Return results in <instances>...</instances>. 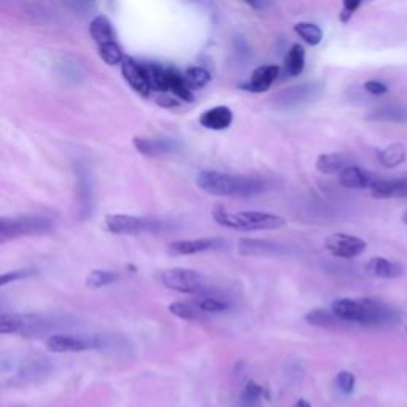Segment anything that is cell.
<instances>
[{
  "label": "cell",
  "mask_w": 407,
  "mask_h": 407,
  "mask_svg": "<svg viewBox=\"0 0 407 407\" xmlns=\"http://www.w3.org/2000/svg\"><path fill=\"white\" fill-rule=\"evenodd\" d=\"M196 183L207 194L217 197H247L258 196L267 190V183L260 177L235 175L219 170H201L197 174Z\"/></svg>",
  "instance_id": "1"
},
{
  "label": "cell",
  "mask_w": 407,
  "mask_h": 407,
  "mask_svg": "<svg viewBox=\"0 0 407 407\" xmlns=\"http://www.w3.org/2000/svg\"><path fill=\"white\" fill-rule=\"evenodd\" d=\"M331 310L340 322L361 326H381L398 320V313L377 298H340L333 302Z\"/></svg>",
  "instance_id": "2"
},
{
  "label": "cell",
  "mask_w": 407,
  "mask_h": 407,
  "mask_svg": "<svg viewBox=\"0 0 407 407\" xmlns=\"http://www.w3.org/2000/svg\"><path fill=\"white\" fill-rule=\"evenodd\" d=\"M213 222L219 226L235 231H274L287 226V219L267 212H228L223 206H215L212 210Z\"/></svg>",
  "instance_id": "3"
},
{
  "label": "cell",
  "mask_w": 407,
  "mask_h": 407,
  "mask_svg": "<svg viewBox=\"0 0 407 407\" xmlns=\"http://www.w3.org/2000/svg\"><path fill=\"white\" fill-rule=\"evenodd\" d=\"M54 229L53 218L45 215H19L0 218V240L27 238L51 233Z\"/></svg>",
  "instance_id": "4"
},
{
  "label": "cell",
  "mask_w": 407,
  "mask_h": 407,
  "mask_svg": "<svg viewBox=\"0 0 407 407\" xmlns=\"http://www.w3.org/2000/svg\"><path fill=\"white\" fill-rule=\"evenodd\" d=\"M161 283L185 294H202L207 291V279L201 272L186 267H172L161 272Z\"/></svg>",
  "instance_id": "5"
},
{
  "label": "cell",
  "mask_w": 407,
  "mask_h": 407,
  "mask_svg": "<svg viewBox=\"0 0 407 407\" xmlns=\"http://www.w3.org/2000/svg\"><path fill=\"white\" fill-rule=\"evenodd\" d=\"M48 328L45 318L37 313H2L0 315V334H19L34 338Z\"/></svg>",
  "instance_id": "6"
},
{
  "label": "cell",
  "mask_w": 407,
  "mask_h": 407,
  "mask_svg": "<svg viewBox=\"0 0 407 407\" xmlns=\"http://www.w3.org/2000/svg\"><path fill=\"white\" fill-rule=\"evenodd\" d=\"M106 229L115 235H139L144 233H155L161 231V223L156 219L140 218L134 215H118L110 213L103 219Z\"/></svg>",
  "instance_id": "7"
},
{
  "label": "cell",
  "mask_w": 407,
  "mask_h": 407,
  "mask_svg": "<svg viewBox=\"0 0 407 407\" xmlns=\"http://www.w3.org/2000/svg\"><path fill=\"white\" fill-rule=\"evenodd\" d=\"M47 350L51 354H69V351H86L102 347V340L96 335L53 334L45 340Z\"/></svg>",
  "instance_id": "8"
},
{
  "label": "cell",
  "mask_w": 407,
  "mask_h": 407,
  "mask_svg": "<svg viewBox=\"0 0 407 407\" xmlns=\"http://www.w3.org/2000/svg\"><path fill=\"white\" fill-rule=\"evenodd\" d=\"M324 249L340 260H351V258L363 255L367 249V244L366 240L356 238V235L334 233L324 239Z\"/></svg>",
  "instance_id": "9"
},
{
  "label": "cell",
  "mask_w": 407,
  "mask_h": 407,
  "mask_svg": "<svg viewBox=\"0 0 407 407\" xmlns=\"http://www.w3.org/2000/svg\"><path fill=\"white\" fill-rule=\"evenodd\" d=\"M121 74H123L124 80L128 81V85L134 90L137 94L148 97L151 92V83L150 76H148L147 67L135 63L132 58H124L121 63Z\"/></svg>",
  "instance_id": "10"
},
{
  "label": "cell",
  "mask_w": 407,
  "mask_h": 407,
  "mask_svg": "<svg viewBox=\"0 0 407 407\" xmlns=\"http://www.w3.org/2000/svg\"><path fill=\"white\" fill-rule=\"evenodd\" d=\"M223 242L219 239H185V240H174L167 245V251L172 256H190L197 255V253L210 251L218 249Z\"/></svg>",
  "instance_id": "11"
},
{
  "label": "cell",
  "mask_w": 407,
  "mask_h": 407,
  "mask_svg": "<svg viewBox=\"0 0 407 407\" xmlns=\"http://www.w3.org/2000/svg\"><path fill=\"white\" fill-rule=\"evenodd\" d=\"M369 190L374 199H399V197H407V178H376Z\"/></svg>",
  "instance_id": "12"
},
{
  "label": "cell",
  "mask_w": 407,
  "mask_h": 407,
  "mask_svg": "<svg viewBox=\"0 0 407 407\" xmlns=\"http://www.w3.org/2000/svg\"><path fill=\"white\" fill-rule=\"evenodd\" d=\"M365 271H366V274H369L371 277L392 280V279H398V277L403 276L404 269H403V266H401V264L388 260V258L374 256L366 263Z\"/></svg>",
  "instance_id": "13"
},
{
  "label": "cell",
  "mask_w": 407,
  "mask_h": 407,
  "mask_svg": "<svg viewBox=\"0 0 407 407\" xmlns=\"http://www.w3.org/2000/svg\"><path fill=\"white\" fill-rule=\"evenodd\" d=\"M372 175L358 166H347L339 172V183L347 190H365L371 188L374 183Z\"/></svg>",
  "instance_id": "14"
},
{
  "label": "cell",
  "mask_w": 407,
  "mask_h": 407,
  "mask_svg": "<svg viewBox=\"0 0 407 407\" xmlns=\"http://www.w3.org/2000/svg\"><path fill=\"white\" fill-rule=\"evenodd\" d=\"M233 119H234L233 110L226 106H218V107L207 110V112H204L199 117V123L206 129L224 131L233 124Z\"/></svg>",
  "instance_id": "15"
},
{
  "label": "cell",
  "mask_w": 407,
  "mask_h": 407,
  "mask_svg": "<svg viewBox=\"0 0 407 407\" xmlns=\"http://www.w3.org/2000/svg\"><path fill=\"white\" fill-rule=\"evenodd\" d=\"M280 69L277 65H261L258 67L255 72L251 74L250 81L244 86V90L250 91V92H266L269 88L274 85V81L277 80Z\"/></svg>",
  "instance_id": "16"
},
{
  "label": "cell",
  "mask_w": 407,
  "mask_h": 407,
  "mask_svg": "<svg viewBox=\"0 0 407 407\" xmlns=\"http://www.w3.org/2000/svg\"><path fill=\"white\" fill-rule=\"evenodd\" d=\"M283 247L276 242L263 239H242L239 240V253L245 256H271L277 255Z\"/></svg>",
  "instance_id": "17"
},
{
  "label": "cell",
  "mask_w": 407,
  "mask_h": 407,
  "mask_svg": "<svg viewBox=\"0 0 407 407\" xmlns=\"http://www.w3.org/2000/svg\"><path fill=\"white\" fill-rule=\"evenodd\" d=\"M134 148L140 155L147 158H156L161 155H167V153L175 150V144L170 140H159V139H145V137H134L132 140Z\"/></svg>",
  "instance_id": "18"
},
{
  "label": "cell",
  "mask_w": 407,
  "mask_h": 407,
  "mask_svg": "<svg viewBox=\"0 0 407 407\" xmlns=\"http://www.w3.org/2000/svg\"><path fill=\"white\" fill-rule=\"evenodd\" d=\"M90 34L91 37L94 38V42L97 43V47L101 45H106V43H112V42H117L115 38V31H113V26L110 23V19L107 16L103 15H99L96 16L94 19L91 21V26H90Z\"/></svg>",
  "instance_id": "19"
},
{
  "label": "cell",
  "mask_w": 407,
  "mask_h": 407,
  "mask_svg": "<svg viewBox=\"0 0 407 407\" xmlns=\"http://www.w3.org/2000/svg\"><path fill=\"white\" fill-rule=\"evenodd\" d=\"M407 151L403 144H390L388 147L382 148L377 153L379 163L382 164L385 169H396L406 161Z\"/></svg>",
  "instance_id": "20"
},
{
  "label": "cell",
  "mask_w": 407,
  "mask_h": 407,
  "mask_svg": "<svg viewBox=\"0 0 407 407\" xmlns=\"http://www.w3.org/2000/svg\"><path fill=\"white\" fill-rule=\"evenodd\" d=\"M167 310L172 313L174 317H178L181 320L186 322H204L206 320V312L197 309L194 302H183V301H174L170 302Z\"/></svg>",
  "instance_id": "21"
},
{
  "label": "cell",
  "mask_w": 407,
  "mask_h": 407,
  "mask_svg": "<svg viewBox=\"0 0 407 407\" xmlns=\"http://www.w3.org/2000/svg\"><path fill=\"white\" fill-rule=\"evenodd\" d=\"M345 163H347V159H345L344 155H340V153H323V155L318 156L315 167L318 172L331 175L340 172L344 167H347Z\"/></svg>",
  "instance_id": "22"
},
{
  "label": "cell",
  "mask_w": 407,
  "mask_h": 407,
  "mask_svg": "<svg viewBox=\"0 0 407 407\" xmlns=\"http://www.w3.org/2000/svg\"><path fill=\"white\" fill-rule=\"evenodd\" d=\"M371 119L390 121V123H407V108L403 106H383L374 110Z\"/></svg>",
  "instance_id": "23"
},
{
  "label": "cell",
  "mask_w": 407,
  "mask_h": 407,
  "mask_svg": "<svg viewBox=\"0 0 407 407\" xmlns=\"http://www.w3.org/2000/svg\"><path fill=\"white\" fill-rule=\"evenodd\" d=\"M306 65V51L301 45H293L285 59V69H287L288 75L298 76L304 72Z\"/></svg>",
  "instance_id": "24"
},
{
  "label": "cell",
  "mask_w": 407,
  "mask_h": 407,
  "mask_svg": "<svg viewBox=\"0 0 407 407\" xmlns=\"http://www.w3.org/2000/svg\"><path fill=\"white\" fill-rule=\"evenodd\" d=\"M121 276L115 271H107V269H96V271L90 272V276L86 277V287L88 288H102L108 287V285L117 283Z\"/></svg>",
  "instance_id": "25"
},
{
  "label": "cell",
  "mask_w": 407,
  "mask_h": 407,
  "mask_svg": "<svg viewBox=\"0 0 407 407\" xmlns=\"http://www.w3.org/2000/svg\"><path fill=\"white\" fill-rule=\"evenodd\" d=\"M294 32L310 47L320 45L323 40V31L313 23H306V21L304 23H298L294 26Z\"/></svg>",
  "instance_id": "26"
},
{
  "label": "cell",
  "mask_w": 407,
  "mask_h": 407,
  "mask_svg": "<svg viewBox=\"0 0 407 407\" xmlns=\"http://www.w3.org/2000/svg\"><path fill=\"white\" fill-rule=\"evenodd\" d=\"M185 81L191 91H199L210 83L212 76L207 69L204 67H191L185 72Z\"/></svg>",
  "instance_id": "27"
},
{
  "label": "cell",
  "mask_w": 407,
  "mask_h": 407,
  "mask_svg": "<svg viewBox=\"0 0 407 407\" xmlns=\"http://www.w3.org/2000/svg\"><path fill=\"white\" fill-rule=\"evenodd\" d=\"M147 72H148V76H150L151 90L163 91V92L169 91L170 69H164V67H161V65L153 64V65H148Z\"/></svg>",
  "instance_id": "28"
},
{
  "label": "cell",
  "mask_w": 407,
  "mask_h": 407,
  "mask_svg": "<svg viewBox=\"0 0 407 407\" xmlns=\"http://www.w3.org/2000/svg\"><path fill=\"white\" fill-rule=\"evenodd\" d=\"M169 91H172V94L181 99V101H185V102L192 101V91L190 90L188 85H186L185 76L180 75L178 72H175V70H170Z\"/></svg>",
  "instance_id": "29"
},
{
  "label": "cell",
  "mask_w": 407,
  "mask_h": 407,
  "mask_svg": "<svg viewBox=\"0 0 407 407\" xmlns=\"http://www.w3.org/2000/svg\"><path fill=\"white\" fill-rule=\"evenodd\" d=\"M306 322L312 324V326H320V328L335 326V324L340 323V320L335 317V313L333 310H324V309L310 310L306 315Z\"/></svg>",
  "instance_id": "30"
},
{
  "label": "cell",
  "mask_w": 407,
  "mask_h": 407,
  "mask_svg": "<svg viewBox=\"0 0 407 407\" xmlns=\"http://www.w3.org/2000/svg\"><path fill=\"white\" fill-rule=\"evenodd\" d=\"M192 302H194L197 309H201L206 313H217V312H224L229 309V304L224 299L213 298V296H207V294L197 296L196 299H192Z\"/></svg>",
  "instance_id": "31"
},
{
  "label": "cell",
  "mask_w": 407,
  "mask_h": 407,
  "mask_svg": "<svg viewBox=\"0 0 407 407\" xmlns=\"http://www.w3.org/2000/svg\"><path fill=\"white\" fill-rule=\"evenodd\" d=\"M99 56L108 65H118L124 60L123 49L119 48L117 42L106 43V45L99 47Z\"/></svg>",
  "instance_id": "32"
},
{
  "label": "cell",
  "mask_w": 407,
  "mask_h": 407,
  "mask_svg": "<svg viewBox=\"0 0 407 407\" xmlns=\"http://www.w3.org/2000/svg\"><path fill=\"white\" fill-rule=\"evenodd\" d=\"M264 394H266V390H264V387H261V385L255 381H249L245 383L244 390H242V396H240L242 404L253 407L255 404L260 403L261 396H264Z\"/></svg>",
  "instance_id": "33"
},
{
  "label": "cell",
  "mask_w": 407,
  "mask_h": 407,
  "mask_svg": "<svg viewBox=\"0 0 407 407\" xmlns=\"http://www.w3.org/2000/svg\"><path fill=\"white\" fill-rule=\"evenodd\" d=\"M355 385H356V379L354 372L340 371L338 376H335V387L339 388L340 393L351 394L355 392Z\"/></svg>",
  "instance_id": "34"
},
{
  "label": "cell",
  "mask_w": 407,
  "mask_h": 407,
  "mask_svg": "<svg viewBox=\"0 0 407 407\" xmlns=\"http://www.w3.org/2000/svg\"><path fill=\"white\" fill-rule=\"evenodd\" d=\"M35 274H37L35 269H18V271H13V272H5L0 276V285L5 287V285L16 282V280L29 279L32 276H35Z\"/></svg>",
  "instance_id": "35"
},
{
  "label": "cell",
  "mask_w": 407,
  "mask_h": 407,
  "mask_svg": "<svg viewBox=\"0 0 407 407\" xmlns=\"http://www.w3.org/2000/svg\"><path fill=\"white\" fill-rule=\"evenodd\" d=\"M363 0H344V7H342V13H340V23L347 24L351 19V16L355 15L356 10L361 7Z\"/></svg>",
  "instance_id": "36"
},
{
  "label": "cell",
  "mask_w": 407,
  "mask_h": 407,
  "mask_svg": "<svg viewBox=\"0 0 407 407\" xmlns=\"http://www.w3.org/2000/svg\"><path fill=\"white\" fill-rule=\"evenodd\" d=\"M365 90L372 96H385L388 92V86L383 81L379 80H367L365 83Z\"/></svg>",
  "instance_id": "37"
},
{
  "label": "cell",
  "mask_w": 407,
  "mask_h": 407,
  "mask_svg": "<svg viewBox=\"0 0 407 407\" xmlns=\"http://www.w3.org/2000/svg\"><path fill=\"white\" fill-rule=\"evenodd\" d=\"M242 2H245L247 5H250V7L255 8V10H260L261 8V2H260V0H242Z\"/></svg>",
  "instance_id": "38"
},
{
  "label": "cell",
  "mask_w": 407,
  "mask_h": 407,
  "mask_svg": "<svg viewBox=\"0 0 407 407\" xmlns=\"http://www.w3.org/2000/svg\"><path fill=\"white\" fill-rule=\"evenodd\" d=\"M294 407H312V404H310L309 401H307V399H302V398H301V399L296 401Z\"/></svg>",
  "instance_id": "39"
},
{
  "label": "cell",
  "mask_w": 407,
  "mask_h": 407,
  "mask_svg": "<svg viewBox=\"0 0 407 407\" xmlns=\"http://www.w3.org/2000/svg\"><path fill=\"white\" fill-rule=\"evenodd\" d=\"M403 223L407 224V210L403 213Z\"/></svg>",
  "instance_id": "40"
},
{
  "label": "cell",
  "mask_w": 407,
  "mask_h": 407,
  "mask_svg": "<svg viewBox=\"0 0 407 407\" xmlns=\"http://www.w3.org/2000/svg\"><path fill=\"white\" fill-rule=\"evenodd\" d=\"M367 2H371V0H367Z\"/></svg>",
  "instance_id": "41"
}]
</instances>
